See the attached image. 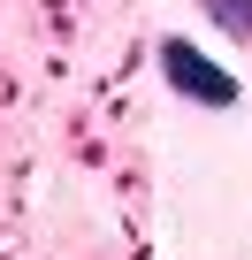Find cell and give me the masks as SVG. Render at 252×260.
<instances>
[{
    "label": "cell",
    "mask_w": 252,
    "mask_h": 260,
    "mask_svg": "<svg viewBox=\"0 0 252 260\" xmlns=\"http://www.w3.org/2000/svg\"><path fill=\"white\" fill-rule=\"evenodd\" d=\"M199 8H206L229 39H252V0H199Z\"/></svg>",
    "instance_id": "obj_2"
},
{
    "label": "cell",
    "mask_w": 252,
    "mask_h": 260,
    "mask_svg": "<svg viewBox=\"0 0 252 260\" xmlns=\"http://www.w3.org/2000/svg\"><path fill=\"white\" fill-rule=\"evenodd\" d=\"M161 77L184 92V100H199V107H229L237 100V77L229 69H214L199 46H184V39H161Z\"/></svg>",
    "instance_id": "obj_1"
}]
</instances>
